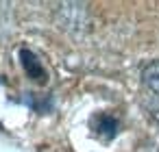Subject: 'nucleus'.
Here are the masks:
<instances>
[{
	"instance_id": "f03ea898",
	"label": "nucleus",
	"mask_w": 159,
	"mask_h": 152,
	"mask_svg": "<svg viewBox=\"0 0 159 152\" xmlns=\"http://www.w3.org/2000/svg\"><path fill=\"white\" fill-rule=\"evenodd\" d=\"M92 128H94V132H96L100 139L109 141V139H113V137L118 135L120 124H118V119H116L113 115H109V113H98V115H94V119H92Z\"/></svg>"
},
{
	"instance_id": "20e7f679",
	"label": "nucleus",
	"mask_w": 159,
	"mask_h": 152,
	"mask_svg": "<svg viewBox=\"0 0 159 152\" xmlns=\"http://www.w3.org/2000/svg\"><path fill=\"white\" fill-rule=\"evenodd\" d=\"M148 111H150V115L159 122V98H155V96H152V98L148 100Z\"/></svg>"
},
{
	"instance_id": "f257e3e1",
	"label": "nucleus",
	"mask_w": 159,
	"mask_h": 152,
	"mask_svg": "<svg viewBox=\"0 0 159 152\" xmlns=\"http://www.w3.org/2000/svg\"><path fill=\"white\" fill-rule=\"evenodd\" d=\"M18 57H20V63H22V67H24V72H26V76H29L31 80H35V83H39V85H44V83L48 80V74H46V70H44V63L39 61V57H37L33 50L20 48Z\"/></svg>"
},
{
	"instance_id": "7ed1b4c3",
	"label": "nucleus",
	"mask_w": 159,
	"mask_h": 152,
	"mask_svg": "<svg viewBox=\"0 0 159 152\" xmlns=\"http://www.w3.org/2000/svg\"><path fill=\"white\" fill-rule=\"evenodd\" d=\"M142 80H144V85L150 89V93H152L155 98H159V61H152V63H148V65L144 67Z\"/></svg>"
}]
</instances>
